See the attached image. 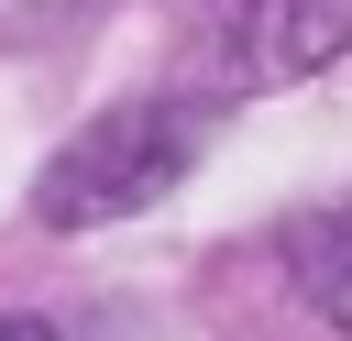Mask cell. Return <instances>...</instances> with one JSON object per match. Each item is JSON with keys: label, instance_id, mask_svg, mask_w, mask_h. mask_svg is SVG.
<instances>
[{"label": "cell", "instance_id": "obj_1", "mask_svg": "<svg viewBox=\"0 0 352 341\" xmlns=\"http://www.w3.org/2000/svg\"><path fill=\"white\" fill-rule=\"evenodd\" d=\"M187 165H198V110H187V99H121V110H99L88 132H66V143L44 154L33 220H44V231L132 220V209H154Z\"/></svg>", "mask_w": 352, "mask_h": 341}, {"label": "cell", "instance_id": "obj_2", "mask_svg": "<svg viewBox=\"0 0 352 341\" xmlns=\"http://www.w3.org/2000/svg\"><path fill=\"white\" fill-rule=\"evenodd\" d=\"M352 44V0H253L242 33V77H308Z\"/></svg>", "mask_w": 352, "mask_h": 341}, {"label": "cell", "instance_id": "obj_3", "mask_svg": "<svg viewBox=\"0 0 352 341\" xmlns=\"http://www.w3.org/2000/svg\"><path fill=\"white\" fill-rule=\"evenodd\" d=\"M297 286L319 297V319H341L352 330V209H330V220H297Z\"/></svg>", "mask_w": 352, "mask_h": 341}, {"label": "cell", "instance_id": "obj_4", "mask_svg": "<svg viewBox=\"0 0 352 341\" xmlns=\"http://www.w3.org/2000/svg\"><path fill=\"white\" fill-rule=\"evenodd\" d=\"M0 341H55V330L44 319H0Z\"/></svg>", "mask_w": 352, "mask_h": 341}]
</instances>
